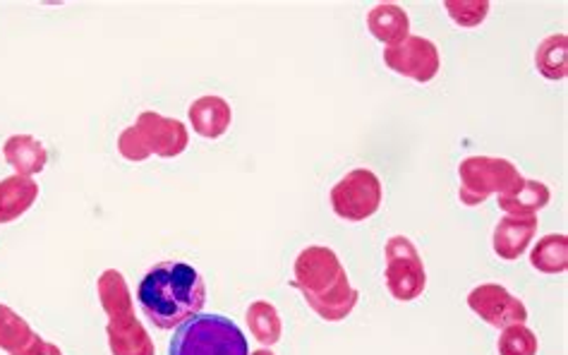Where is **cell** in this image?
Masks as SVG:
<instances>
[{
  "label": "cell",
  "instance_id": "277c9868",
  "mask_svg": "<svg viewBox=\"0 0 568 355\" xmlns=\"http://www.w3.org/2000/svg\"><path fill=\"white\" fill-rule=\"evenodd\" d=\"M169 355H250V346L229 317L197 315L175 329Z\"/></svg>",
  "mask_w": 568,
  "mask_h": 355
},
{
  "label": "cell",
  "instance_id": "7402d4cb",
  "mask_svg": "<svg viewBox=\"0 0 568 355\" xmlns=\"http://www.w3.org/2000/svg\"><path fill=\"white\" fill-rule=\"evenodd\" d=\"M499 355H537V336L530 332L526 324H511V327H504L501 336L497 342Z\"/></svg>",
  "mask_w": 568,
  "mask_h": 355
},
{
  "label": "cell",
  "instance_id": "9a60e30c",
  "mask_svg": "<svg viewBox=\"0 0 568 355\" xmlns=\"http://www.w3.org/2000/svg\"><path fill=\"white\" fill-rule=\"evenodd\" d=\"M3 156L18 175L32 178L49 164V152L32 135H12L3 144Z\"/></svg>",
  "mask_w": 568,
  "mask_h": 355
},
{
  "label": "cell",
  "instance_id": "30bf717a",
  "mask_svg": "<svg viewBox=\"0 0 568 355\" xmlns=\"http://www.w3.org/2000/svg\"><path fill=\"white\" fill-rule=\"evenodd\" d=\"M537 216H504L497 229H495V253L506 260V262H514L518 260L526 250L530 247L532 239L537 235Z\"/></svg>",
  "mask_w": 568,
  "mask_h": 355
},
{
  "label": "cell",
  "instance_id": "4fadbf2b",
  "mask_svg": "<svg viewBox=\"0 0 568 355\" xmlns=\"http://www.w3.org/2000/svg\"><path fill=\"white\" fill-rule=\"evenodd\" d=\"M39 197V183L24 175H10L0 181V224H12L32 210Z\"/></svg>",
  "mask_w": 568,
  "mask_h": 355
},
{
  "label": "cell",
  "instance_id": "44dd1931",
  "mask_svg": "<svg viewBox=\"0 0 568 355\" xmlns=\"http://www.w3.org/2000/svg\"><path fill=\"white\" fill-rule=\"evenodd\" d=\"M247 324H250V332L254 334V338L262 346H274L281 342L283 336V324H281V315L278 310L266 303V301H254L247 307V315H245Z\"/></svg>",
  "mask_w": 568,
  "mask_h": 355
},
{
  "label": "cell",
  "instance_id": "6da1fadb",
  "mask_svg": "<svg viewBox=\"0 0 568 355\" xmlns=\"http://www.w3.org/2000/svg\"><path fill=\"white\" fill-rule=\"evenodd\" d=\"M142 315L159 329H178L197 317L206 303V286L194 266L185 262H159L144 274L138 288Z\"/></svg>",
  "mask_w": 568,
  "mask_h": 355
},
{
  "label": "cell",
  "instance_id": "ffe728a7",
  "mask_svg": "<svg viewBox=\"0 0 568 355\" xmlns=\"http://www.w3.org/2000/svg\"><path fill=\"white\" fill-rule=\"evenodd\" d=\"M568 39L566 34H551L547 37L535 53L537 72L547 80H564L568 75Z\"/></svg>",
  "mask_w": 568,
  "mask_h": 355
},
{
  "label": "cell",
  "instance_id": "7a4b0ae2",
  "mask_svg": "<svg viewBox=\"0 0 568 355\" xmlns=\"http://www.w3.org/2000/svg\"><path fill=\"white\" fill-rule=\"evenodd\" d=\"M293 272V286L303 293L305 303L324 322H343L355 310L357 298H361L357 288L351 286L338 255L328 247H305L297 255Z\"/></svg>",
  "mask_w": 568,
  "mask_h": 355
},
{
  "label": "cell",
  "instance_id": "3957f363",
  "mask_svg": "<svg viewBox=\"0 0 568 355\" xmlns=\"http://www.w3.org/2000/svg\"><path fill=\"white\" fill-rule=\"evenodd\" d=\"M187 144L190 135L181 121L154 111H144L140 113L138 123L121 132L118 152H121L123 159L132 161V164H140V161H146L152 154L163 159L181 156L187 150Z\"/></svg>",
  "mask_w": 568,
  "mask_h": 355
},
{
  "label": "cell",
  "instance_id": "e0dca14e",
  "mask_svg": "<svg viewBox=\"0 0 568 355\" xmlns=\"http://www.w3.org/2000/svg\"><path fill=\"white\" fill-rule=\"evenodd\" d=\"M551 192L545 183L540 181H528L523 178L520 185L506 195H499V210L506 212L508 216H535L540 210L549 204Z\"/></svg>",
  "mask_w": 568,
  "mask_h": 355
},
{
  "label": "cell",
  "instance_id": "2e32d148",
  "mask_svg": "<svg viewBox=\"0 0 568 355\" xmlns=\"http://www.w3.org/2000/svg\"><path fill=\"white\" fill-rule=\"evenodd\" d=\"M39 342L41 336L29 327L24 317L8 305H0V351L8 355H29Z\"/></svg>",
  "mask_w": 568,
  "mask_h": 355
},
{
  "label": "cell",
  "instance_id": "cb8c5ba5",
  "mask_svg": "<svg viewBox=\"0 0 568 355\" xmlns=\"http://www.w3.org/2000/svg\"><path fill=\"white\" fill-rule=\"evenodd\" d=\"M29 355H63V351L58 348V346H53V344H49V342H43V338H41V342L37 344V348L29 353Z\"/></svg>",
  "mask_w": 568,
  "mask_h": 355
},
{
  "label": "cell",
  "instance_id": "7c38bea8",
  "mask_svg": "<svg viewBox=\"0 0 568 355\" xmlns=\"http://www.w3.org/2000/svg\"><path fill=\"white\" fill-rule=\"evenodd\" d=\"M190 123L200 138L219 140L233 123L231 103L221 97H200L190 106Z\"/></svg>",
  "mask_w": 568,
  "mask_h": 355
},
{
  "label": "cell",
  "instance_id": "ac0fdd59",
  "mask_svg": "<svg viewBox=\"0 0 568 355\" xmlns=\"http://www.w3.org/2000/svg\"><path fill=\"white\" fill-rule=\"evenodd\" d=\"M97 295H99V303L103 307V313L109 315V320L134 313L132 293H130L128 281L121 272H115V270L103 272L97 281Z\"/></svg>",
  "mask_w": 568,
  "mask_h": 355
},
{
  "label": "cell",
  "instance_id": "d6986e66",
  "mask_svg": "<svg viewBox=\"0 0 568 355\" xmlns=\"http://www.w3.org/2000/svg\"><path fill=\"white\" fill-rule=\"evenodd\" d=\"M532 270L542 274H564L568 270V239L564 233L545 235L537 241L535 250L530 253Z\"/></svg>",
  "mask_w": 568,
  "mask_h": 355
},
{
  "label": "cell",
  "instance_id": "603a6c76",
  "mask_svg": "<svg viewBox=\"0 0 568 355\" xmlns=\"http://www.w3.org/2000/svg\"><path fill=\"white\" fill-rule=\"evenodd\" d=\"M444 8L448 12V18H452L458 27L473 29V27H480L487 20L491 6L487 0H446Z\"/></svg>",
  "mask_w": 568,
  "mask_h": 355
},
{
  "label": "cell",
  "instance_id": "9c48e42d",
  "mask_svg": "<svg viewBox=\"0 0 568 355\" xmlns=\"http://www.w3.org/2000/svg\"><path fill=\"white\" fill-rule=\"evenodd\" d=\"M468 307L489 327L497 329L511 327V324H526L528 320V307L499 284H483L473 288L468 293Z\"/></svg>",
  "mask_w": 568,
  "mask_h": 355
},
{
  "label": "cell",
  "instance_id": "5bb4252c",
  "mask_svg": "<svg viewBox=\"0 0 568 355\" xmlns=\"http://www.w3.org/2000/svg\"><path fill=\"white\" fill-rule=\"evenodd\" d=\"M367 29L372 37L386 43V47H396V43L410 37V18L396 3H379L367 12Z\"/></svg>",
  "mask_w": 568,
  "mask_h": 355
},
{
  "label": "cell",
  "instance_id": "d4e9b609",
  "mask_svg": "<svg viewBox=\"0 0 568 355\" xmlns=\"http://www.w3.org/2000/svg\"><path fill=\"white\" fill-rule=\"evenodd\" d=\"M250 355H274V353L266 351V348H260V351H254V353H250Z\"/></svg>",
  "mask_w": 568,
  "mask_h": 355
},
{
  "label": "cell",
  "instance_id": "8992f818",
  "mask_svg": "<svg viewBox=\"0 0 568 355\" xmlns=\"http://www.w3.org/2000/svg\"><path fill=\"white\" fill-rule=\"evenodd\" d=\"M384 281L400 303L420 298L427 288V272L420 253L406 235H392L384 247Z\"/></svg>",
  "mask_w": 568,
  "mask_h": 355
},
{
  "label": "cell",
  "instance_id": "8fae6325",
  "mask_svg": "<svg viewBox=\"0 0 568 355\" xmlns=\"http://www.w3.org/2000/svg\"><path fill=\"white\" fill-rule=\"evenodd\" d=\"M106 336L113 355H156L152 336L134 313L109 320Z\"/></svg>",
  "mask_w": 568,
  "mask_h": 355
},
{
  "label": "cell",
  "instance_id": "52a82bcc",
  "mask_svg": "<svg viewBox=\"0 0 568 355\" xmlns=\"http://www.w3.org/2000/svg\"><path fill=\"white\" fill-rule=\"evenodd\" d=\"M382 195L384 192L377 173L369 169H355L334 185L332 210L338 219L357 224V221H367L379 212Z\"/></svg>",
  "mask_w": 568,
  "mask_h": 355
},
{
  "label": "cell",
  "instance_id": "5b68a950",
  "mask_svg": "<svg viewBox=\"0 0 568 355\" xmlns=\"http://www.w3.org/2000/svg\"><path fill=\"white\" fill-rule=\"evenodd\" d=\"M458 200L466 206H480L489 195H506L520 185L523 175L508 159L468 156L458 166Z\"/></svg>",
  "mask_w": 568,
  "mask_h": 355
},
{
  "label": "cell",
  "instance_id": "ba28073f",
  "mask_svg": "<svg viewBox=\"0 0 568 355\" xmlns=\"http://www.w3.org/2000/svg\"><path fill=\"white\" fill-rule=\"evenodd\" d=\"M384 63L392 68L396 75L427 84L439 75L442 58L435 41H429L425 37H408L396 43V47L384 49Z\"/></svg>",
  "mask_w": 568,
  "mask_h": 355
}]
</instances>
